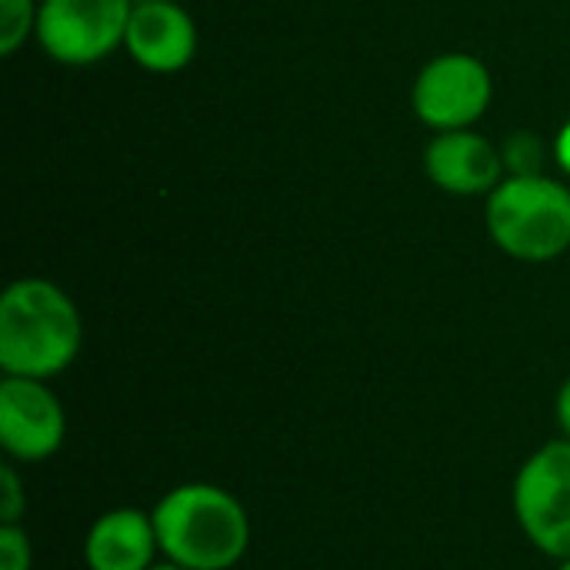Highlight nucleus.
I'll use <instances>...</instances> for the list:
<instances>
[{"label": "nucleus", "instance_id": "obj_12", "mask_svg": "<svg viewBox=\"0 0 570 570\" xmlns=\"http://www.w3.org/2000/svg\"><path fill=\"white\" fill-rule=\"evenodd\" d=\"M501 157H504V167H511V177H531V174H541L544 147H541V140H538L534 134L518 130V134L504 144Z\"/></svg>", "mask_w": 570, "mask_h": 570}, {"label": "nucleus", "instance_id": "obj_6", "mask_svg": "<svg viewBox=\"0 0 570 570\" xmlns=\"http://www.w3.org/2000/svg\"><path fill=\"white\" fill-rule=\"evenodd\" d=\"M494 97L491 70L474 53H441L414 80V114L441 130H468L484 117Z\"/></svg>", "mask_w": 570, "mask_h": 570}, {"label": "nucleus", "instance_id": "obj_15", "mask_svg": "<svg viewBox=\"0 0 570 570\" xmlns=\"http://www.w3.org/2000/svg\"><path fill=\"white\" fill-rule=\"evenodd\" d=\"M554 421L561 428V438L570 441V377L561 384V391L554 397Z\"/></svg>", "mask_w": 570, "mask_h": 570}, {"label": "nucleus", "instance_id": "obj_13", "mask_svg": "<svg viewBox=\"0 0 570 570\" xmlns=\"http://www.w3.org/2000/svg\"><path fill=\"white\" fill-rule=\"evenodd\" d=\"M17 468L13 461L0 468V524H20L27 518V481Z\"/></svg>", "mask_w": 570, "mask_h": 570}, {"label": "nucleus", "instance_id": "obj_7", "mask_svg": "<svg viewBox=\"0 0 570 570\" xmlns=\"http://www.w3.org/2000/svg\"><path fill=\"white\" fill-rule=\"evenodd\" d=\"M67 441V411L50 381H0V448L13 464H43Z\"/></svg>", "mask_w": 570, "mask_h": 570}, {"label": "nucleus", "instance_id": "obj_1", "mask_svg": "<svg viewBox=\"0 0 570 570\" xmlns=\"http://www.w3.org/2000/svg\"><path fill=\"white\" fill-rule=\"evenodd\" d=\"M83 347V321L63 287L20 277L0 297V371L3 377H60Z\"/></svg>", "mask_w": 570, "mask_h": 570}, {"label": "nucleus", "instance_id": "obj_18", "mask_svg": "<svg viewBox=\"0 0 570 570\" xmlns=\"http://www.w3.org/2000/svg\"><path fill=\"white\" fill-rule=\"evenodd\" d=\"M558 570H570V558L568 561H558Z\"/></svg>", "mask_w": 570, "mask_h": 570}, {"label": "nucleus", "instance_id": "obj_2", "mask_svg": "<svg viewBox=\"0 0 570 570\" xmlns=\"http://www.w3.org/2000/svg\"><path fill=\"white\" fill-rule=\"evenodd\" d=\"M160 558L187 570H234L250 551V514L210 481H184L150 508Z\"/></svg>", "mask_w": 570, "mask_h": 570}, {"label": "nucleus", "instance_id": "obj_17", "mask_svg": "<svg viewBox=\"0 0 570 570\" xmlns=\"http://www.w3.org/2000/svg\"><path fill=\"white\" fill-rule=\"evenodd\" d=\"M150 570H187V568H180V564H174V561H167V558H160L157 564Z\"/></svg>", "mask_w": 570, "mask_h": 570}, {"label": "nucleus", "instance_id": "obj_10", "mask_svg": "<svg viewBox=\"0 0 570 570\" xmlns=\"http://www.w3.org/2000/svg\"><path fill=\"white\" fill-rule=\"evenodd\" d=\"M160 561L154 514L140 508H110L83 534L87 570H150Z\"/></svg>", "mask_w": 570, "mask_h": 570}, {"label": "nucleus", "instance_id": "obj_3", "mask_svg": "<svg viewBox=\"0 0 570 570\" xmlns=\"http://www.w3.org/2000/svg\"><path fill=\"white\" fill-rule=\"evenodd\" d=\"M491 240L514 261L544 264L570 247V187L554 177H504L488 194Z\"/></svg>", "mask_w": 570, "mask_h": 570}, {"label": "nucleus", "instance_id": "obj_16", "mask_svg": "<svg viewBox=\"0 0 570 570\" xmlns=\"http://www.w3.org/2000/svg\"><path fill=\"white\" fill-rule=\"evenodd\" d=\"M554 160L561 164V170L570 177V120L561 127V134L554 140Z\"/></svg>", "mask_w": 570, "mask_h": 570}, {"label": "nucleus", "instance_id": "obj_4", "mask_svg": "<svg viewBox=\"0 0 570 570\" xmlns=\"http://www.w3.org/2000/svg\"><path fill=\"white\" fill-rule=\"evenodd\" d=\"M511 511L521 534L551 561L570 558V441L531 451L511 484Z\"/></svg>", "mask_w": 570, "mask_h": 570}, {"label": "nucleus", "instance_id": "obj_11", "mask_svg": "<svg viewBox=\"0 0 570 570\" xmlns=\"http://www.w3.org/2000/svg\"><path fill=\"white\" fill-rule=\"evenodd\" d=\"M37 3L33 0H0V53L13 57L30 33H37Z\"/></svg>", "mask_w": 570, "mask_h": 570}, {"label": "nucleus", "instance_id": "obj_9", "mask_svg": "<svg viewBox=\"0 0 570 570\" xmlns=\"http://www.w3.org/2000/svg\"><path fill=\"white\" fill-rule=\"evenodd\" d=\"M424 170L428 177L454 197H478L491 194L504 180V157L501 150L468 130H441L428 150H424Z\"/></svg>", "mask_w": 570, "mask_h": 570}, {"label": "nucleus", "instance_id": "obj_5", "mask_svg": "<svg viewBox=\"0 0 570 570\" xmlns=\"http://www.w3.org/2000/svg\"><path fill=\"white\" fill-rule=\"evenodd\" d=\"M134 0H40L37 43L67 67H90L124 47Z\"/></svg>", "mask_w": 570, "mask_h": 570}, {"label": "nucleus", "instance_id": "obj_8", "mask_svg": "<svg viewBox=\"0 0 570 570\" xmlns=\"http://www.w3.org/2000/svg\"><path fill=\"white\" fill-rule=\"evenodd\" d=\"M124 47L144 70L177 73L197 53L194 17L174 0H137Z\"/></svg>", "mask_w": 570, "mask_h": 570}, {"label": "nucleus", "instance_id": "obj_14", "mask_svg": "<svg viewBox=\"0 0 570 570\" xmlns=\"http://www.w3.org/2000/svg\"><path fill=\"white\" fill-rule=\"evenodd\" d=\"M0 570H33V541L23 524H0Z\"/></svg>", "mask_w": 570, "mask_h": 570}]
</instances>
